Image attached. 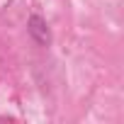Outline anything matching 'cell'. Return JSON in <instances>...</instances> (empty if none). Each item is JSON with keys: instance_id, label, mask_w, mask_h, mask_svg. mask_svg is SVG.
<instances>
[{"instance_id": "1", "label": "cell", "mask_w": 124, "mask_h": 124, "mask_svg": "<svg viewBox=\"0 0 124 124\" xmlns=\"http://www.w3.org/2000/svg\"><path fill=\"white\" fill-rule=\"evenodd\" d=\"M27 32H29V37H32L34 44H39V46H49V41H51V32H49V24H46V20H44L41 15H32V17L27 20Z\"/></svg>"}]
</instances>
